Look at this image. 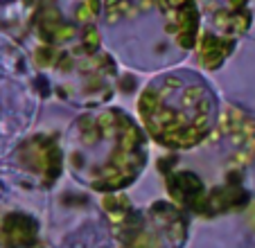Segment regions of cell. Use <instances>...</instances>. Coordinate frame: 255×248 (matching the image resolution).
I'll return each instance as SVG.
<instances>
[{"label": "cell", "instance_id": "cell-1", "mask_svg": "<svg viewBox=\"0 0 255 248\" xmlns=\"http://www.w3.org/2000/svg\"><path fill=\"white\" fill-rule=\"evenodd\" d=\"M138 111L144 129L158 144L192 149L215 126L217 97L197 72L174 70L147 84Z\"/></svg>", "mask_w": 255, "mask_h": 248}]
</instances>
